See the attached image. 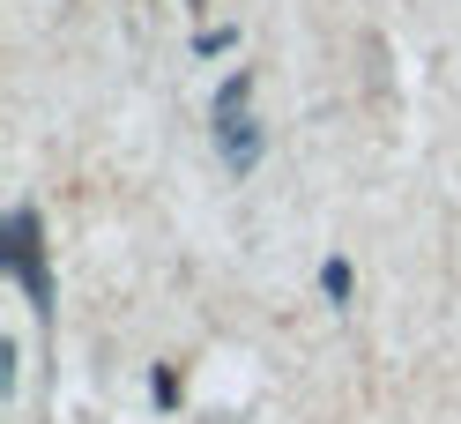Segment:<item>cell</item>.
I'll list each match as a JSON object with an SVG mask.
<instances>
[{"mask_svg": "<svg viewBox=\"0 0 461 424\" xmlns=\"http://www.w3.org/2000/svg\"><path fill=\"white\" fill-rule=\"evenodd\" d=\"M0 239H8V246H0L8 275L23 283V291H31V305H38V313H52V275H45V223H38V209H15Z\"/></svg>", "mask_w": 461, "mask_h": 424, "instance_id": "1", "label": "cell"}, {"mask_svg": "<svg viewBox=\"0 0 461 424\" xmlns=\"http://www.w3.org/2000/svg\"><path fill=\"white\" fill-rule=\"evenodd\" d=\"M321 291H328L335 305H342V298H350V261H328V268H321Z\"/></svg>", "mask_w": 461, "mask_h": 424, "instance_id": "4", "label": "cell"}, {"mask_svg": "<svg viewBox=\"0 0 461 424\" xmlns=\"http://www.w3.org/2000/svg\"><path fill=\"white\" fill-rule=\"evenodd\" d=\"M216 112H253V75H246V68L216 90Z\"/></svg>", "mask_w": 461, "mask_h": 424, "instance_id": "3", "label": "cell"}, {"mask_svg": "<svg viewBox=\"0 0 461 424\" xmlns=\"http://www.w3.org/2000/svg\"><path fill=\"white\" fill-rule=\"evenodd\" d=\"M261 120H253V112H216V157H223V172L230 179H246L253 164H261Z\"/></svg>", "mask_w": 461, "mask_h": 424, "instance_id": "2", "label": "cell"}, {"mask_svg": "<svg viewBox=\"0 0 461 424\" xmlns=\"http://www.w3.org/2000/svg\"><path fill=\"white\" fill-rule=\"evenodd\" d=\"M149 394H157V410H171V402H179V373H171V365H157V380H149Z\"/></svg>", "mask_w": 461, "mask_h": 424, "instance_id": "5", "label": "cell"}]
</instances>
